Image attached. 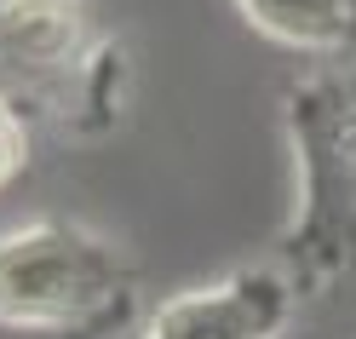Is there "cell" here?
<instances>
[{
    "mask_svg": "<svg viewBox=\"0 0 356 339\" xmlns=\"http://www.w3.org/2000/svg\"><path fill=\"white\" fill-rule=\"evenodd\" d=\"M293 144V224L282 270L299 293L356 282V63H333L287 93Z\"/></svg>",
    "mask_w": 356,
    "mask_h": 339,
    "instance_id": "obj_1",
    "label": "cell"
},
{
    "mask_svg": "<svg viewBox=\"0 0 356 339\" xmlns=\"http://www.w3.org/2000/svg\"><path fill=\"white\" fill-rule=\"evenodd\" d=\"M127 305L132 276L98 230L70 219H35L0 236V328L92 333L121 322Z\"/></svg>",
    "mask_w": 356,
    "mask_h": 339,
    "instance_id": "obj_2",
    "label": "cell"
},
{
    "mask_svg": "<svg viewBox=\"0 0 356 339\" xmlns=\"http://www.w3.org/2000/svg\"><path fill=\"white\" fill-rule=\"evenodd\" d=\"M299 287L282 265H248L161 299L144 339H282Z\"/></svg>",
    "mask_w": 356,
    "mask_h": 339,
    "instance_id": "obj_3",
    "label": "cell"
},
{
    "mask_svg": "<svg viewBox=\"0 0 356 339\" xmlns=\"http://www.w3.org/2000/svg\"><path fill=\"white\" fill-rule=\"evenodd\" d=\"M98 52L92 0H0V75L40 86Z\"/></svg>",
    "mask_w": 356,
    "mask_h": 339,
    "instance_id": "obj_4",
    "label": "cell"
},
{
    "mask_svg": "<svg viewBox=\"0 0 356 339\" xmlns=\"http://www.w3.org/2000/svg\"><path fill=\"white\" fill-rule=\"evenodd\" d=\"M236 12L293 52H339L356 29V0H236Z\"/></svg>",
    "mask_w": 356,
    "mask_h": 339,
    "instance_id": "obj_5",
    "label": "cell"
},
{
    "mask_svg": "<svg viewBox=\"0 0 356 339\" xmlns=\"http://www.w3.org/2000/svg\"><path fill=\"white\" fill-rule=\"evenodd\" d=\"M24 167H29V132H24V116L12 109V98H0V190H6Z\"/></svg>",
    "mask_w": 356,
    "mask_h": 339,
    "instance_id": "obj_6",
    "label": "cell"
}]
</instances>
